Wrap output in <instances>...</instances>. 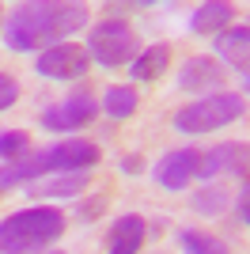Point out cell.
<instances>
[{"mask_svg":"<svg viewBox=\"0 0 250 254\" xmlns=\"http://www.w3.org/2000/svg\"><path fill=\"white\" fill-rule=\"evenodd\" d=\"M87 4H57V0H38V4H19L4 19V46L15 53L53 50L68 42L76 31L87 27Z\"/></svg>","mask_w":250,"mask_h":254,"instance_id":"6da1fadb","label":"cell"},{"mask_svg":"<svg viewBox=\"0 0 250 254\" xmlns=\"http://www.w3.org/2000/svg\"><path fill=\"white\" fill-rule=\"evenodd\" d=\"M64 235V212L57 205H31L0 220V254H42Z\"/></svg>","mask_w":250,"mask_h":254,"instance_id":"7a4b0ae2","label":"cell"},{"mask_svg":"<svg viewBox=\"0 0 250 254\" xmlns=\"http://www.w3.org/2000/svg\"><path fill=\"white\" fill-rule=\"evenodd\" d=\"M243 110H247V99L235 95V91H216V95H205L197 103L182 106L175 118H171V126L178 133H186V137H201V133H216V129L231 126V122H239Z\"/></svg>","mask_w":250,"mask_h":254,"instance_id":"3957f363","label":"cell"},{"mask_svg":"<svg viewBox=\"0 0 250 254\" xmlns=\"http://www.w3.org/2000/svg\"><path fill=\"white\" fill-rule=\"evenodd\" d=\"M87 57L103 68H118V64H133L140 57V38L125 19H103L95 23L87 34Z\"/></svg>","mask_w":250,"mask_h":254,"instance_id":"277c9868","label":"cell"},{"mask_svg":"<svg viewBox=\"0 0 250 254\" xmlns=\"http://www.w3.org/2000/svg\"><path fill=\"white\" fill-rule=\"evenodd\" d=\"M103 106L95 103L91 91H76V95L61 99V103H53L42 110V129L46 133H76V129H87L95 122Z\"/></svg>","mask_w":250,"mask_h":254,"instance_id":"5b68a950","label":"cell"},{"mask_svg":"<svg viewBox=\"0 0 250 254\" xmlns=\"http://www.w3.org/2000/svg\"><path fill=\"white\" fill-rule=\"evenodd\" d=\"M216 175H231V179H250V144L247 140H224L216 148L201 152V171L197 179L212 182Z\"/></svg>","mask_w":250,"mask_h":254,"instance_id":"8992f818","label":"cell"},{"mask_svg":"<svg viewBox=\"0 0 250 254\" xmlns=\"http://www.w3.org/2000/svg\"><path fill=\"white\" fill-rule=\"evenodd\" d=\"M87 64H91L87 46H76V42H61L34 57V68L46 80H80V76H87Z\"/></svg>","mask_w":250,"mask_h":254,"instance_id":"52a82bcc","label":"cell"},{"mask_svg":"<svg viewBox=\"0 0 250 254\" xmlns=\"http://www.w3.org/2000/svg\"><path fill=\"white\" fill-rule=\"evenodd\" d=\"M197 171H201V152L197 148H171V152H163V156L156 159L152 179H156V186L178 193L197 179Z\"/></svg>","mask_w":250,"mask_h":254,"instance_id":"ba28073f","label":"cell"},{"mask_svg":"<svg viewBox=\"0 0 250 254\" xmlns=\"http://www.w3.org/2000/svg\"><path fill=\"white\" fill-rule=\"evenodd\" d=\"M224 61H216V57H208V53H197V57H186L182 61V68H178V87L182 91H189V95H216V91H224Z\"/></svg>","mask_w":250,"mask_h":254,"instance_id":"9c48e42d","label":"cell"},{"mask_svg":"<svg viewBox=\"0 0 250 254\" xmlns=\"http://www.w3.org/2000/svg\"><path fill=\"white\" fill-rule=\"evenodd\" d=\"M216 53H220V61H228L239 72L243 91L250 95V23L247 27H228L216 38Z\"/></svg>","mask_w":250,"mask_h":254,"instance_id":"30bf717a","label":"cell"},{"mask_svg":"<svg viewBox=\"0 0 250 254\" xmlns=\"http://www.w3.org/2000/svg\"><path fill=\"white\" fill-rule=\"evenodd\" d=\"M144 235H148L144 216L125 212V216L114 220V228H110V235H106V254H140Z\"/></svg>","mask_w":250,"mask_h":254,"instance_id":"8fae6325","label":"cell"},{"mask_svg":"<svg viewBox=\"0 0 250 254\" xmlns=\"http://www.w3.org/2000/svg\"><path fill=\"white\" fill-rule=\"evenodd\" d=\"M91 186V171H68V175H46V179L31 182L27 193L31 197H80L83 190Z\"/></svg>","mask_w":250,"mask_h":254,"instance_id":"7c38bea8","label":"cell"},{"mask_svg":"<svg viewBox=\"0 0 250 254\" xmlns=\"http://www.w3.org/2000/svg\"><path fill=\"white\" fill-rule=\"evenodd\" d=\"M231 23H235V4H228V0H208V4H201V8L193 11L189 31L205 34V38H220Z\"/></svg>","mask_w":250,"mask_h":254,"instance_id":"4fadbf2b","label":"cell"},{"mask_svg":"<svg viewBox=\"0 0 250 254\" xmlns=\"http://www.w3.org/2000/svg\"><path fill=\"white\" fill-rule=\"evenodd\" d=\"M167 64H171V46L156 42V46H144V50H140V57L129 64V76L140 80V84H152V80H159V76L167 72Z\"/></svg>","mask_w":250,"mask_h":254,"instance_id":"5bb4252c","label":"cell"},{"mask_svg":"<svg viewBox=\"0 0 250 254\" xmlns=\"http://www.w3.org/2000/svg\"><path fill=\"white\" fill-rule=\"evenodd\" d=\"M189 209L197 212V216H205V220H216V216H224V212L231 209V193H228V186H220V182H208V186H201V190L189 197Z\"/></svg>","mask_w":250,"mask_h":254,"instance_id":"9a60e30c","label":"cell"},{"mask_svg":"<svg viewBox=\"0 0 250 254\" xmlns=\"http://www.w3.org/2000/svg\"><path fill=\"white\" fill-rule=\"evenodd\" d=\"M136 91L133 87H125V84H110L103 91V99H99V106H103V114L106 118H114V122H125V118H133L136 114Z\"/></svg>","mask_w":250,"mask_h":254,"instance_id":"2e32d148","label":"cell"},{"mask_svg":"<svg viewBox=\"0 0 250 254\" xmlns=\"http://www.w3.org/2000/svg\"><path fill=\"white\" fill-rule=\"evenodd\" d=\"M178 243H182L186 254H231L224 239H216V235H208V232H197V228H182Z\"/></svg>","mask_w":250,"mask_h":254,"instance_id":"e0dca14e","label":"cell"},{"mask_svg":"<svg viewBox=\"0 0 250 254\" xmlns=\"http://www.w3.org/2000/svg\"><path fill=\"white\" fill-rule=\"evenodd\" d=\"M0 156L8 159V163L31 156V133H27V129H4V133H0Z\"/></svg>","mask_w":250,"mask_h":254,"instance_id":"ac0fdd59","label":"cell"},{"mask_svg":"<svg viewBox=\"0 0 250 254\" xmlns=\"http://www.w3.org/2000/svg\"><path fill=\"white\" fill-rule=\"evenodd\" d=\"M15 99H19V84H15V76L0 72V114H4V110H11V106H15Z\"/></svg>","mask_w":250,"mask_h":254,"instance_id":"d6986e66","label":"cell"},{"mask_svg":"<svg viewBox=\"0 0 250 254\" xmlns=\"http://www.w3.org/2000/svg\"><path fill=\"white\" fill-rule=\"evenodd\" d=\"M140 171H144V156H140V152L122 156V175H129V179H133V175H140Z\"/></svg>","mask_w":250,"mask_h":254,"instance_id":"ffe728a7","label":"cell"},{"mask_svg":"<svg viewBox=\"0 0 250 254\" xmlns=\"http://www.w3.org/2000/svg\"><path fill=\"white\" fill-rule=\"evenodd\" d=\"M103 212H106V197H95V201H83L80 205L83 220H95V216H103Z\"/></svg>","mask_w":250,"mask_h":254,"instance_id":"44dd1931","label":"cell"},{"mask_svg":"<svg viewBox=\"0 0 250 254\" xmlns=\"http://www.w3.org/2000/svg\"><path fill=\"white\" fill-rule=\"evenodd\" d=\"M239 216H243V224L250 228V182L243 186V193H239Z\"/></svg>","mask_w":250,"mask_h":254,"instance_id":"7402d4cb","label":"cell"},{"mask_svg":"<svg viewBox=\"0 0 250 254\" xmlns=\"http://www.w3.org/2000/svg\"><path fill=\"white\" fill-rule=\"evenodd\" d=\"M0 197H4V182H0Z\"/></svg>","mask_w":250,"mask_h":254,"instance_id":"603a6c76","label":"cell"},{"mask_svg":"<svg viewBox=\"0 0 250 254\" xmlns=\"http://www.w3.org/2000/svg\"><path fill=\"white\" fill-rule=\"evenodd\" d=\"M0 31H4V15H0Z\"/></svg>","mask_w":250,"mask_h":254,"instance_id":"cb8c5ba5","label":"cell"},{"mask_svg":"<svg viewBox=\"0 0 250 254\" xmlns=\"http://www.w3.org/2000/svg\"><path fill=\"white\" fill-rule=\"evenodd\" d=\"M50 254H61V251H50Z\"/></svg>","mask_w":250,"mask_h":254,"instance_id":"d4e9b609","label":"cell"}]
</instances>
